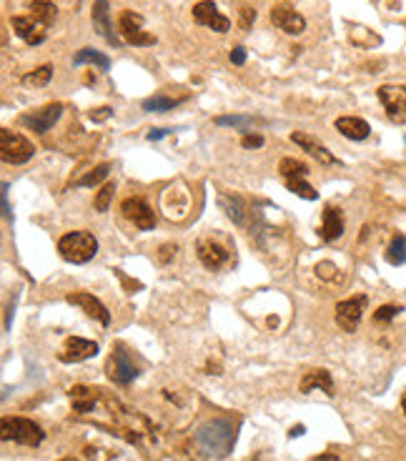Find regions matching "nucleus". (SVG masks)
<instances>
[{"label":"nucleus","mask_w":406,"mask_h":461,"mask_svg":"<svg viewBox=\"0 0 406 461\" xmlns=\"http://www.w3.org/2000/svg\"><path fill=\"white\" fill-rule=\"evenodd\" d=\"M196 441L203 454L211 459H226L236 444V424L231 419H211L201 424L196 431Z\"/></svg>","instance_id":"f257e3e1"},{"label":"nucleus","mask_w":406,"mask_h":461,"mask_svg":"<svg viewBox=\"0 0 406 461\" xmlns=\"http://www.w3.org/2000/svg\"><path fill=\"white\" fill-rule=\"evenodd\" d=\"M0 436L3 441H15V444L23 446H40L46 431L40 424H35L33 419H25V416H3L0 421Z\"/></svg>","instance_id":"f03ea898"},{"label":"nucleus","mask_w":406,"mask_h":461,"mask_svg":"<svg viewBox=\"0 0 406 461\" xmlns=\"http://www.w3.org/2000/svg\"><path fill=\"white\" fill-rule=\"evenodd\" d=\"M58 254L68 264H88L98 254V241L88 230H70L58 238Z\"/></svg>","instance_id":"7ed1b4c3"},{"label":"nucleus","mask_w":406,"mask_h":461,"mask_svg":"<svg viewBox=\"0 0 406 461\" xmlns=\"http://www.w3.org/2000/svg\"><path fill=\"white\" fill-rule=\"evenodd\" d=\"M35 156V145L30 143L25 136L11 131V128H3L0 131V158L13 166H20V163H28Z\"/></svg>","instance_id":"20e7f679"},{"label":"nucleus","mask_w":406,"mask_h":461,"mask_svg":"<svg viewBox=\"0 0 406 461\" xmlns=\"http://www.w3.org/2000/svg\"><path fill=\"white\" fill-rule=\"evenodd\" d=\"M118 30L123 35V41L131 46H153L156 38L144 30V18L133 11H123L118 18Z\"/></svg>","instance_id":"39448f33"},{"label":"nucleus","mask_w":406,"mask_h":461,"mask_svg":"<svg viewBox=\"0 0 406 461\" xmlns=\"http://www.w3.org/2000/svg\"><path fill=\"white\" fill-rule=\"evenodd\" d=\"M367 311V296H351L346 301L336 304V323L346 334H354L359 329L361 316Z\"/></svg>","instance_id":"423d86ee"},{"label":"nucleus","mask_w":406,"mask_h":461,"mask_svg":"<svg viewBox=\"0 0 406 461\" xmlns=\"http://www.w3.org/2000/svg\"><path fill=\"white\" fill-rule=\"evenodd\" d=\"M196 254H198V261L206 266V268L216 271V268H221V266L229 261L231 251H229V246H223L216 236H201L198 243H196Z\"/></svg>","instance_id":"0eeeda50"},{"label":"nucleus","mask_w":406,"mask_h":461,"mask_svg":"<svg viewBox=\"0 0 406 461\" xmlns=\"http://www.w3.org/2000/svg\"><path fill=\"white\" fill-rule=\"evenodd\" d=\"M120 211H123V216H126V219L141 230H151L156 226L153 208H151L144 198H138V196L126 198V201L120 203Z\"/></svg>","instance_id":"6e6552de"},{"label":"nucleus","mask_w":406,"mask_h":461,"mask_svg":"<svg viewBox=\"0 0 406 461\" xmlns=\"http://www.w3.org/2000/svg\"><path fill=\"white\" fill-rule=\"evenodd\" d=\"M106 371H108V379L113 381V384H120V387H128V384L138 376L136 363L128 358V353L123 351V349H115V351L110 353Z\"/></svg>","instance_id":"1a4fd4ad"},{"label":"nucleus","mask_w":406,"mask_h":461,"mask_svg":"<svg viewBox=\"0 0 406 461\" xmlns=\"http://www.w3.org/2000/svg\"><path fill=\"white\" fill-rule=\"evenodd\" d=\"M194 20L198 25H206V28L216 30V33H226L231 28V20L226 15H221L213 0H201L194 6Z\"/></svg>","instance_id":"9d476101"},{"label":"nucleus","mask_w":406,"mask_h":461,"mask_svg":"<svg viewBox=\"0 0 406 461\" xmlns=\"http://www.w3.org/2000/svg\"><path fill=\"white\" fill-rule=\"evenodd\" d=\"M271 23L288 35H301L303 30H306L303 15L298 11H293L291 6H274V11H271Z\"/></svg>","instance_id":"9b49d317"},{"label":"nucleus","mask_w":406,"mask_h":461,"mask_svg":"<svg viewBox=\"0 0 406 461\" xmlns=\"http://www.w3.org/2000/svg\"><path fill=\"white\" fill-rule=\"evenodd\" d=\"M98 353V344L96 341H88V339H80V336H70L65 341L63 351L58 353V358L63 363H78V361H86V358H93Z\"/></svg>","instance_id":"f8f14e48"},{"label":"nucleus","mask_w":406,"mask_h":461,"mask_svg":"<svg viewBox=\"0 0 406 461\" xmlns=\"http://www.w3.org/2000/svg\"><path fill=\"white\" fill-rule=\"evenodd\" d=\"M61 113H63V103H51V105H46V108L35 110V113L20 115V123L33 128L35 133H48L53 128V123L61 118Z\"/></svg>","instance_id":"ddd939ff"},{"label":"nucleus","mask_w":406,"mask_h":461,"mask_svg":"<svg viewBox=\"0 0 406 461\" xmlns=\"http://www.w3.org/2000/svg\"><path fill=\"white\" fill-rule=\"evenodd\" d=\"M291 141L296 145H301L309 156H314L321 166H338V158L334 156L331 150H326V145L321 143L319 138H314V136H309V133H291Z\"/></svg>","instance_id":"4468645a"},{"label":"nucleus","mask_w":406,"mask_h":461,"mask_svg":"<svg viewBox=\"0 0 406 461\" xmlns=\"http://www.w3.org/2000/svg\"><path fill=\"white\" fill-rule=\"evenodd\" d=\"M379 100L386 108V113L391 118H399L404 121V110H406V86H381L379 88Z\"/></svg>","instance_id":"2eb2a0df"},{"label":"nucleus","mask_w":406,"mask_h":461,"mask_svg":"<svg viewBox=\"0 0 406 461\" xmlns=\"http://www.w3.org/2000/svg\"><path fill=\"white\" fill-rule=\"evenodd\" d=\"M65 301H68V304H73V306H80V309H83V311H86L88 316L96 318V321H101L103 326H108V323H110L108 309H106V306L101 304V301H98L93 294L78 291V294H68V296H65Z\"/></svg>","instance_id":"dca6fc26"},{"label":"nucleus","mask_w":406,"mask_h":461,"mask_svg":"<svg viewBox=\"0 0 406 461\" xmlns=\"http://www.w3.org/2000/svg\"><path fill=\"white\" fill-rule=\"evenodd\" d=\"M13 30L18 33V38H23L28 46H40L46 41V25L35 20V18H25V15H15L11 20Z\"/></svg>","instance_id":"f3484780"},{"label":"nucleus","mask_w":406,"mask_h":461,"mask_svg":"<svg viewBox=\"0 0 406 461\" xmlns=\"http://www.w3.org/2000/svg\"><path fill=\"white\" fill-rule=\"evenodd\" d=\"M343 233V214L341 208L331 206L329 203L326 208H324V216H321V228H319V236L324 238V241H336V238H341Z\"/></svg>","instance_id":"a211bd4d"},{"label":"nucleus","mask_w":406,"mask_h":461,"mask_svg":"<svg viewBox=\"0 0 406 461\" xmlns=\"http://www.w3.org/2000/svg\"><path fill=\"white\" fill-rule=\"evenodd\" d=\"M93 28L98 30L101 38L110 43V46H120V38L115 35L113 25L108 20V0H96L93 3Z\"/></svg>","instance_id":"6ab92c4d"},{"label":"nucleus","mask_w":406,"mask_h":461,"mask_svg":"<svg viewBox=\"0 0 406 461\" xmlns=\"http://www.w3.org/2000/svg\"><path fill=\"white\" fill-rule=\"evenodd\" d=\"M336 131L349 141H364V138H369L372 126H369L364 118H356V115H341L336 121Z\"/></svg>","instance_id":"aec40b11"},{"label":"nucleus","mask_w":406,"mask_h":461,"mask_svg":"<svg viewBox=\"0 0 406 461\" xmlns=\"http://www.w3.org/2000/svg\"><path fill=\"white\" fill-rule=\"evenodd\" d=\"M298 389H301V394H311L314 389H321L324 394H329V396H334V381H331V374H329L326 369H314L309 371V374L303 376L301 384H298Z\"/></svg>","instance_id":"412c9836"},{"label":"nucleus","mask_w":406,"mask_h":461,"mask_svg":"<svg viewBox=\"0 0 406 461\" xmlns=\"http://www.w3.org/2000/svg\"><path fill=\"white\" fill-rule=\"evenodd\" d=\"M218 203L223 206V211H226V216H229L231 221H234L236 226H248V219L246 216L251 214L246 206V201L239 196H229V193H221V198H218Z\"/></svg>","instance_id":"4be33fe9"},{"label":"nucleus","mask_w":406,"mask_h":461,"mask_svg":"<svg viewBox=\"0 0 406 461\" xmlns=\"http://www.w3.org/2000/svg\"><path fill=\"white\" fill-rule=\"evenodd\" d=\"M83 63H93V65H98L101 70H108L110 68V58L103 56V53L93 51V48H80V51L75 53V58H73V65L78 68V65H83Z\"/></svg>","instance_id":"5701e85b"},{"label":"nucleus","mask_w":406,"mask_h":461,"mask_svg":"<svg viewBox=\"0 0 406 461\" xmlns=\"http://www.w3.org/2000/svg\"><path fill=\"white\" fill-rule=\"evenodd\" d=\"M30 11H33L35 20H40L46 28L53 25V20H56V15H58V8L53 6L51 0H30Z\"/></svg>","instance_id":"b1692460"},{"label":"nucleus","mask_w":406,"mask_h":461,"mask_svg":"<svg viewBox=\"0 0 406 461\" xmlns=\"http://www.w3.org/2000/svg\"><path fill=\"white\" fill-rule=\"evenodd\" d=\"M279 173L284 178H306V173H309V166L296 158H281L279 163Z\"/></svg>","instance_id":"393cba45"},{"label":"nucleus","mask_w":406,"mask_h":461,"mask_svg":"<svg viewBox=\"0 0 406 461\" xmlns=\"http://www.w3.org/2000/svg\"><path fill=\"white\" fill-rule=\"evenodd\" d=\"M386 261L391 266H401L406 264V236H394L386 248Z\"/></svg>","instance_id":"a878e982"},{"label":"nucleus","mask_w":406,"mask_h":461,"mask_svg":"<svg viewBox=\"0 0 406 461\" xmlns=\"http://www.w3.org/2000/svg\"><path fill=\"white\" fill-rule=\"evenodd\" d=\"M181 103V98H166V96H153V98L144 100V110H151V113H166V110H173Z\"/></svg>","instance_id":"bb28decb"},{"label":"nucleus","mask_w":406,"mask_h":461,"mask_svg":"<svg viewBox=\"0 0 406 461\" xmlns=\"http://www.w3.org/2000/svg\"><path fill=\"white\" fill-rule=\"evenodd\" d=\"M286 188L291 190V193H296V196L306 198V201H316V198H319V190L306 183L303 178H286Z\"/></svg>","instance_id":"cd10ccee"},{"label":"nucleus","mask_w":406,"mask_h":461,"mask_svg":"<svg viewBox=\"0 0 406 461\" xmlns=\"http://www.w3.org/2000/svg\"><path fill=\"white\" fill-rule=\"evenodd\" d=\"M108 173H110V163H101V166H96L91 173H86L83 178L75 181V186H96L103 178H108Z\"/></svg>","instance_id":"c85d7f7f"},{"label":"nucleus","mask_w":406,"mask_h":461,"mask_svg":"<svg viewBox=\"0 0 406 461\" xmlns=\"http://www.w3.org/2000/svg\"><path fill=\"white\" fill-rule=\"evenodd\" d=\"M216 126H231V128H241V131H248L253 126L251 115H218Z\"/></svg>","instance_id":"c756f323"},{"label":"nucleus","mask_w":406,"mask_h":461,"mask_svg":"<svg viewBox=\"0 0 406 461\" xmlns=\"http://www.w3.org/2000/svg\"><path fill=\"white\" fill-rule=\"evenodd\" d=\"M51 75H53V65H40L33 73L23 75V83H28V86H46L51 81Z\"/></svg>","instance_id":"7c9ffc66"},{"label":"nucleus","mask_w":406,"mask_h":461,"mask_svg":"<svg viewBox=\"0 0 406 461\" xmlns=\"http://www.w3.org/2000/svg\"><path fill=\"white\" fill-rule=\"evenodd\" d=\"M113 193H115L113 183H106L103 188H101V193H98V198H96V211L98 214H106V211H108L110 201H113Z\"/></svg>","instance_id":"2f4dec72"},{"label":"nucleus","mask_w":406,"mask_h":461,"mask_svg":"<svg viewBox=\"0 0 406 461\" xmlns=\"http://www.w3.org/2000/svg\"><path fill=\"white\" fill-rule=\"evenodd\" d=\"M399 306H394V304H386V306H381L379 311H374V321L376 323H386V321H391V318H396L399 316Z\"/></svg>","instance_id":"473e14b6"},{"label":"nucleus","mask_w":406,"mask_h":461,"mask_svg":"<svg viewBox=\"0 0 406 461\" xmlns=\"http://www.w3.org/2000/svg\"><path fill=\"white\" fill-rule=\"evenodd\" d=\"M316 276H321V278H334L336 276V266L334 264H329V261H324V264H319L316 266Z\"/></svg>","instance_id":"72a5a7b5"},{"label":"nucleus","mask_w":406,"mask_h":461,"mask_svg":"<svg viewBox=\"0 0 406 461\" xmlns=\"http://www.w3.org/2000/svg\"><path fill=\"white\" fill-rule=\"evenodd\" d=\"M241 145H243V148H261V145H263V136H258V133H248V136H243Z\"/></svg>","instance_id":"f704fd0d"},{"label":"nucleus","mask_w":406,"mask_h":461,"mask_svg":"<svg viewBox=\"0 0 406 461\" xmlns=\"http://www.w3.org/2000/svg\"><path fill=\"white\" fill-rule=\"evenodd\" d=\"M253 20H256V11H253V8H243V11H241V28L248 30Z\"/></svg>","instance_id":"c9c22d12"},{"label":"nucleus","mask_w":406,"mask_h":461,"mask_svg":"<svg viewBox=\"0 0 406 461\" xmlns=\"http://www.w3.org/2000/svg\"><path fill=\"white\" fill-rule=\"evenodd\" d=\"M110 115H113V110H110L108 105H103V108H96V110H91V121H96V123H103V121H108Z\"/></svg>","instance_id":"e433bc0d"},{"label":"nucleus","mask_w":406,"mask_h":461,"mask_svg":"<svg viewBox=\"0 0 406 461\" xmlns=\"http://www.w3.org/2000/svg\"><path fill=\"white\" fill-rule=\"evenodd\" d=\"M231 63L234 65H243L246 63V48H241V46H236L234 51H231Z\"/></svg>","instance_id":"4c0bfd02"},{"label":"nucleus","mask_w":406,"mask_h":461,"mask_svg":"<svg viewBox=\"0 0 406 461\" xmlns=\"http://www.w3.org/2000/svg\"><path fill=\"white\" fill-rule=\"evenodd\" d=\"M171 128H156V131H151L148 133V141H160L163 136H171Z\"/></svg>","instance_id":"58836bf2"},{"label":"nucleus","mask_w":406,"mask_h":461,"mask_svg":"<svg viewBox=\"0 0 406 461\" xmlns=\"http://www.w3.org/2000/svg\"><path fill=\"white\" fill-rule=\"evenodd\" d=\"M3 211H6V219H11V206H8V183H3Z\"/></svg>","instance_id":"ea45409f"},{"label":"nucleus","mask_w":406,"mask_h":461,"mask_svg":"<svg viewBox=\"0 0 406 461\" xmlns=\"http://www.w3.org/2000/svg\"><path fill=\"white\" fill-rule=\"evenodd\" d=\"M314 461H341V459H338V456H336V454H334V451H326V454H321V456H316V459H314Z\"/></svg>","instance_id":"a19ab883"},{"label":"nucleus","mask_w":406,"mask_h":461,"mask_svg":"<svg viewBox=\"0 0 406 461\" xmlns=\"http://www.w3.org/2000/svg\"><path fill=\"white\" fill-rule=\"evenodd\" d=\"M160 251H163V254H160V261H168V256H171V251H173V254H176V246H168V243H166V246L160 248Z\"/></svg>","instance_id":"79ce46f5"},{"label":"nucleus","mask_w":406,"mask_h":461,"mask_svg":"<svg viewBox=\"0 0 406 461\" xmlns=\"http://www.w3.org/2000/svg\"><path fill=\"white\" fill-rule=\"evenodd\" d=\"M401 411H404V416H406V394H404V398H401Z\"/></svg>","instance_id":"37998d69"},{"label":"nucleus","mask_w":406,"mask_h":461,"mask_svg":"<svg viewBox=\"0 0 406 461\" xmlns=\"http://www.w3.org/2000/svg\"><path fill=\"white\" fill-rule=\"evenodd\" d=\"M61 461H78V459H73V456H65V459H61Z\"/></svg>","instance_id":"c03bdc74"}]
</instances>
